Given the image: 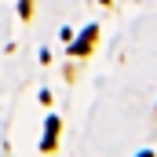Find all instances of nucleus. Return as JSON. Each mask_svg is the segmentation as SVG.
<instances>
[{
  "label": "nucleus",
  "instance_id": "nucleus-1",
  "mask_svg": "<svg viewBox=\"0 0 157 157\" xmlns=\"http://www.w3.org/2000/svg\"><path fill=\"white\" fill-rule=\"evenodd\" d=\"M91 40H95V26H88V29L80 33V40H77V44H70V51H77V55L91 51Z\"/></svg>",
  "mask_w": 157,
  "mask_h": 157
},
{
  "label": "nucleus",
  "instance_id": "nucleus-2",
  "mask_svg": "<svg viewBox=\"0 0 157 157\" xmlns=\"http://www.w3.org/2000/svg\"><path fill=\"white\" fill-rule=\"evenodd\" d=\"M55 132H59V121L51 117V121H48V135H44V150H51V146H55Z\"/></svg>",
  "mask_w": 157,
  "mask_h": 157
},
{
  "label": "nucleus",
  "instance_id": "nucleus-3",
  "mask_svg": "<svg viewBox=\"0 0 157 157\" xmlns=\"http://www.w3.org/2000/svg\"><path fill=\"white\" fill-rule=\"evenodd\" d=\"M139 157H154V154H150V150H146V154H139Z\"/></svg>",
  "mask_w": 157,
  "mask_h": 157
}]
</instances>
